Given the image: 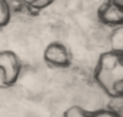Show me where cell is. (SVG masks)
Listing matches in <instances>:
<instances>
[{
	"mask_svg": "<svg viewBox=\"0 0 123 117\" xmlns=\"http://www.w3.org/2000/svg\"><path fill=\"white\" fill-rule=\"evenodd\" d=\"M94 81L110 98L123 95V52L107 51L99 55Z\"/></svg>",
	"mask_w": 123,
	"mask_h": 117,
	"instance_id": "1",
	"label": "cell"
},
{
	"mask_svg": "<svg viewBox=\"0 0 123 117\" xmlns=\"http://www.w3.org/2000/svg\"><path fill=\"white\" fill-rule=\"evenodd\" d=\"M22 63L18 55L9 49L0 51V88L12 87L19 79Z\"/></svg>",
	"mask_w": 123,
	"mask_h": 117,
	"instance_id": "2",
	"label": "cell"
},
{
	"mask_svg": "<svg viewBox=\"0 0 123 117\" xmlns=\"http://www.w3.org/2000/svg\"><path fill=\"white\" fill-rule=\"evenodd\" d=\"M43 59L52 68L68 69L73 62V54L65 43L53 41L47 45L43 52Z\"/></svg>",
	"mask_w": 123,
	"mask_h": 117,
	"instance_id": "3",
	"label": "cell"
},
{
	"mask_svg": "<svg viewBox=\"0 0 123 117\" xmlns=\"http://www.w3.org/2000/svg\"><path fill=\"white\" fill-rule=\"evenodd\" d=\"M98 19L109 27H122L123 0H106L97 11Z\"/></svg>",
	"mask_w": 123,
	"mask_h": 117,
	"instance_id": "4",
	"label": "cell"
},
{
	"mask_svg": "<svg viewBox=\"0 0 123 117\" xmlns=\"http://www.w3.org/2000/svg\"><path fill=\"white\" fill-rule=\"evenodd\" d=\"M63 117H122V115H118L109 109H100V110H86L77 105H74L65 110Z\"/></svg>",
	"mask_w": 123,
	"mask_h": 117,
	"instance_id": "5",
	"label": "cell"
},
{
	"mask_svg": "<svg viewBox=\"0 0 123 117\" xmlns=\"http://www.w3.org/2000/svg\"><path fill=\"white\" fill-rule=\"evenodd\" d=\"M55 0H24V5L28 12L37 13L39 11L48 7Z\"/></svg>",
	"mask_w": 123,
	"mask_h": 117,
	"instance_id": "6",
	"label": "cell"
},
{
	"mask_svg": "<svg viewBox=\"0 0 123 117\" xmlns=\"http://www.w3.org/2000/svg\"><path fill=\"white\" fill-rule=\"evenodd\" d=\"M110 43H111V51L123 52V28L117 27L112 31L110 36Z\"/></svg>",
	"mask_w": 123,
	"mask_h": 117,
	"instance_id": "7",
	"label": "cell"
},
{
	"mask_svg": "<svg viewBox=\"0 0 123 117\" xmlns=\"http://www.w3.org/2000/svg\"><path fill=\"white\" fill-rule=\"evenodd\" d=\"M11 19V11L4 0H0V29L6 27Z\"/></svg>",
	"mask_w": 123,
	"mask_h": 117,
	"instance_id": "8",
	"label": "cell"
},
{
	"mask_svg": "<svg viewBox=\"0 0 123 117\" xmlns=\"http://www.w3.org/2000/svg\"><path fill=\"white\" fill-rule=\"evenodd\" d=\"M122 106H123V103H122V97H116V98H111V103L109 104V110L118 113V115H122Z\"/></svg>",
	"mask_w": 123,
	"mask_h": 117,
	"instance_id": "9",
	"label": "cell"
}]
</instances>
